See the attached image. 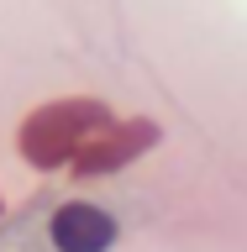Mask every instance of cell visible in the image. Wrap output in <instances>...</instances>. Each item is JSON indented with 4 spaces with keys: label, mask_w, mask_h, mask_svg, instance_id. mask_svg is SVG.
I'll list each match as a JSON object with an SVG mask.
<instances>
[{
    "label": "cell",
    "mask_w": 247,
    "mask_h": 252,
    "mask_svg": "<svg viewBox=\"0 0 247 252\" xmlns=\"http://www.w3.org/2000/svg\"><path fill=\"white\" fill-rule=\"evenodd\" d=\"M100 105H47L37 110L27 121V131H21V147H27L32 163H58V158L79 153V142L90 137V131H100Z\"/></svg>",
    "instance_id": "obj_1"
},
{
    "label": "cell",
    "mask_w": 247,
    "mask_h": 252,
    "mask_svg": "<svg viewBox=\"0 0 247 252\" xmlns=\"http://www.w3.org/2000/svg\"><path fill=\"white\" fill-rule=\"evenodd\" d=\"M47 242H53V252H110L116 247V216L84 200L58 205L47 220Z\"/></svg>",
    "instance_id": "obj_2"
},
{
    "label": "cell",
    "mask_w": 247,
    "mask_h": 252,
    "mask_svg": "<svg viewBox=\"0 0 247 252\" xmlns=\"http://www.w3.org/2000/svg\"><path fill=\"white\" fill-rule=\"evenodd\" d=\"M137 142H147V131H126V137H121V131H110L106 142H95V147H84V153H79V168L100 173V168H110L116 158H126Z\"/></svg>",
    "instance_id": "obj_3"
}]
</instances>
